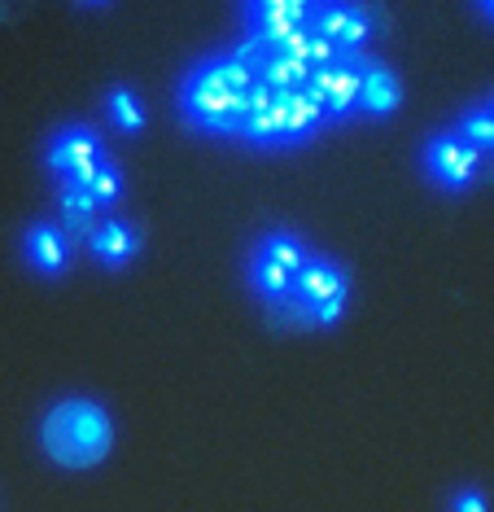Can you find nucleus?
Listing matches in <instances>:
<instances>
[{
    "label": "nucleus",
    "instance_id": "aec40b11",
    "mask_svg": "<svg viewBox=\"0 0 494 512\" xmlns=\"http://www.w3.org/2000/svg\"><path fill=\"white\" fill-rule=\"evenodd\" d=\"M477 9H481V14H486L490 22H494V0H477Z\"/></svg>",
    "mask_w": 494,
    "mask_h": 512
},
{
    "label": "nucleus",
    "instance_id": "20e7f679",
    "mask_svg": "<svg viewBox=\"0 0 494 512\" xmlns=\"http://www.w3.org/2000/svg\"><path fill=\"white\" fill-rule=\"evenodd\" d=\"M324 127L320 106L311 101L307 88H272V84H254L250 114H245V132L241 141L280 149V145H302L311 141Z\"/></svg>",
    "mask_w": 494,
    "mask_h": 512
},
{
    "label": "nucleus",
    "instance_id": "f8f14e48",
    "mask_svg": "<svg viewBox=\"0 0 494 512\" xmlns=\"http://www.w3.org/2000/svg\"><path fill=\"white\" fill-rule=\"evenodd\" d=\"M311 0H245V18L254 31H302L311 27Z\"/></svg>",
    "mask_w": 494,
    "mask_h": 512
},
{
    "label": "nucleus",
    "instance_id": "f257e3e1",
    "mask_svg": "<svg viewBox=\"0 0 494 512\" xmlns=\"http://www.w3.org/2000/svg\"><path fill=\"white\" fill-rule=\"evenodd\" d=\"M250 97H254V75L228 53V57H210V62L193 66V75L184 79V92H180V110L202 132L237 136L241 141Z\"/></svg>",
    "mask_w": 494,
    "mask_h": 512
},
{
    "label": "nucleus",
    "instance_id": "2eb2a0df",
    "mask_svg": "<svg viewBox=\"0 0 494 512\" xmlns=\"http://www.w3.org/2000/svg\"><path fill=\"white\" fill-rule=\"evenodd\" d=\"M62 219H66V237H88L97 228V202H92L88 189H75V184H62Z\"/></svg>",
    "mask_w": 494,
    "mask_h": 512
},
{
    "label": "nucleus",
    "instance_id": "412c9836",
    "mask_svg": "<svg viewBox=\"0 0 494 512\" xmlns=\"http://www.w3.org/2000/svg\"><path fill=\"white\" fill-rule=\"evenodd\" d=\"M481 106H486V110H490V119H494V97H490V101H481Z\"/></svg>",
    "mask_w": 494,
    "mask_h": 512
},
{
    "label": "nucleus",
    "instance_id": "423d86ee",
    "mask_svg": "<svg viewBox=\"0 0 494 512\" xmlns=\"http://www.w3.org/2000/svg\"><path fill=\"white\" fill-rule=\"evenodd\" d=\"M363 66H368V57H363V53H333L324 66H315V75L302 84V88L311 92L315 106H320V119L324 123L359 114Z\"/></svg>",
    "mask_w": 494,
    "mask_h": 512
},
{
    "label": "nucleus",
    "instance_id": "5701e85b",
    "mask_svg": "<svg viewBox=\"0 0 494 512\" xmlns=\"http://www.w3.org/2000/svg\"><path fill=\"white\" fill-rule=\"evenodd\" d=\"M84 5H105V0H84Z\"/></svg>",
    "mask_w": 494,
    "mask_h": 512
},
{
    "label": "nucleus",
    "instance_id": "f03ea898",
    "mask_svg": "<svg viewBox=\"0 0 494 512\" xmlns=\"http://www.w3.org/2000/svg\"><path fill=\"white\" fill-rule=\"evenodd\" d=\"M40 447L62 469H97L114 451V421L97 399H62L44 412Z\"/></svg>",
    "mask_w": 494,
    "mask_h": 512
},
{
    "label": "nucleus",
    "instance_id": "39448f33",
    "mask_svg": "<svg viewBox=\"0 0 494 512\" xmlns=\"http://www.w3.org/2000/svg\"><path fill=\"white\" fill-rule=\"evenodd\" d=\"M346 294H350L346 272L333 259H324V254H307L298 281H293V289L272 311L289 329H333L341 311H346Z\"/></svg>",
    "mask_w": 494,
    "mask_h": 512
},
{
    "label": "nucleus",
    "instance_id": "9b49d317",
    "mask_svg": "<svg viewBox=\"0 0 494 512\" xmlns=\"http://www.w3.org/2000/svg\"><path fill=\"white\" fill-rule=\"evenodd\" d=\"M398 106H403V84H398V75L385 62H372L368 57V66H363V88H359V114L385 119V114H394Z\"/></svg>",
    "mask_w": 494,
    "mask_h": 512
},
{
    "label": "nucleus",
    "instance_id": "6e6552de",
    "mask_svg": "<svg viewBox=\"0 0 494 512\" xmlns=\"http://www.w3.org/2000/svg\"><path fill=\"white\" fill-rule=\"evenodd\" d=\"M481 162H486V154H481L477 145H468L460 132H438L429 141V149H425L429 180L438 184V189H446V193H464L468 184L481 176Z\"/></svg>",
    "mask_w": 494,
    "mask_h": 512
},
{
    "label": "nucleus",
    "instance_id": "ddd939ff",
    "mask_svg": "<svg viewBox=\"0 0 494 512\" xmlns=\"http://www.w3.org/2000/svg\"><path fill=\"white\" fill-rule=\"evenodd\" d=\"M27 263L44 276H57L70 263V237L53 224H31L27 228Z\"/></svg>",
    "mask_w": 494,
    "mask_h": 512
},
{
    "label": "nucleus",
    "instance_id": "7ed1b4c3",
    "mask_svg": "<svg viewBox=\"0 0 494 512\" xmlns=\"http://www.w3.org/2000/svg\"><path fill=\"white\" fill-rule=\"evenodd\" d=\"M232 57L254 75V84L302 88L315 75V66H324L333 57V49L311 27H302V31H254L250 40L237 44Z\"/></svg>",
    "mask_w": 494,
    "mask_h": 512
},
{
    "label": "nucleus",
    "instance_id": "1a4fd4ad",
    "mask_svg": "<svg viewBox=\"0 0 494 512\" xmlns=\"http://www.w3.org/2000/svg\"><path fill=\"white\" fill-rule=\"evenodd\" d=\"M311 31L333 53H363V44H368V36H372V18H368V9L363 5L333 0V5H315Z\"/></svg>",
    "mask_w": 494,
    "mask_h": 512
},
{
    "label": "nucleus",
    "instance_id": "f3484780",
    "mask_svg": "<svg viewBox=\"0 0 494 512\" xmlns=\"http://www.w3.org/2000/svg\"><path fill=\"white\" fill-rule=\"evenodd\" d=\"M88 193H92V202H97V206H114L123 197V176H119V167H114L110 158H105V167L92 176Z\"/></svg>",
    "mask_w": 494,
    "mask_h": 512
},
{
    "label": "nucleus",
    "instance_id": "a211bd4d",
    "mask_svg": "<svg viewBox=\"0 0 494 512\" xmlns=\"http://www.w3.org/2000/svg\"><path fill=\"white\" fill-rule=\"evenodd\" d=\"M110 114H114V123H119L123 132H136V127H145V110L136 106V97L127 88H114L110 92Z\"/></svg>",
    "mask_w": 494,
    "mask_h": 512
},
{
    "label": "nucleus",
    "instance_id": "9d476101",
    "mask_svg": "<svg viewBox=\"0 0 494 512\" xmlns=\"http://www.w3.org/2000/svg\"><path fill=\"white\" fill-rule=\"evenodd\" d=\"M49 167L62 176V184H75V189H88L92 176L105 167V154L97 145V136L88 127H66L62 136L49 149Z\"/></svg>",
    "mask_w": 494,
    "mask_h": 512
},
{
    "label": "nucleus",
    "instance_id": "4468645a",
    "mask_svg": "<svg viewBox=\"0 0 494 512\" xmlns=\"http://www.w3.org/2000/svg\"><path fill=\"white\" fill-rule=\"evenodd\" d=\"M88 246L92 254H97V263L105 267H123L132 254L140 250V237L132 224H119V219H105V224H97L88 232Z\"/></svg>",
    "mask_w": 494,
    "mask_h": 512
},
{
    "label": "nucleus",
    "instance_id": "4be33fe9",
    "mask_svg": "<svg viewBox=\"0 0 494 512\" xmlns=\"http://www.w3.org/2000/svg\"><path fill=\"white\" fill-rule=\"evenodd\" d=\"M311 5H333V0H311Z\"/></svg>",
    "mask_w": 494,
    "mask_h": 512
},
{
    "label": "nucleus",
    "instance_id": "6ab92c4d",
    "mask_svg": "<svg viewBox=\"0 0 494 512\" xmlns=\"http://www.w3.org/2000/svg\"><path fill=\"white\" fill-rule=\"evenodd\" d=\"M451 512H490V504H486V495H481L477 486H464V491L451 495Z\"/></svg>",
    "mask_w": 494,
    "mask_h": 512
},
{
    "label": "nucleus",
    "instance_id": "dca6fc26",
    "mask_svg": "<svg viewBox=\"0 0 494 512\" xmlns=\"http://www.w3.org/2000/svg\"><path fill=\"white\" fill-rule=\"evenodd\" d=\"M460 136L468 145H477L486 158H494V119H490L486 106H473L464 114V119H460Z\"/></svg>",
    "mask_w": 494,
    "mask_h": 512
},
{
    "label": "nucleus",
    "instance_id": "0eeeda50",
    "mask_svg": "<svg viewBox=\"0 0 494 512\" xmlns=\"http://www.w3.org/2000/svg\"><path fill=\"white\" fill-rule=\"evenodd\" d=\"M302 263H307V250H302L298 237H289V232L263 237L254 250V263H250V281L258 289V298H263L267 307H276L293 289V281H298Z\"/></svg>",
    "mask_w": 494,
    "mask_h": 512
}]
</instances>
